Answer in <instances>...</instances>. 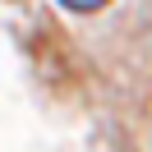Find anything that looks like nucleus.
<instances>
[{
	"label": "nucleus",
	"instance_id": "obj_1",
	"mask_svg": "<svg viewBox=\"0 0 152 152\" xmlns=\"http://www.w3.org/2000/svg\"><path fill=\"white\" fill-rule=\"evenodd\" d=\"M65 10H74V14H92V10H102L106 0H60Z\"/></svg>",
	"mask_w": 152,
	"mask_h": 152
}]
</instances>
